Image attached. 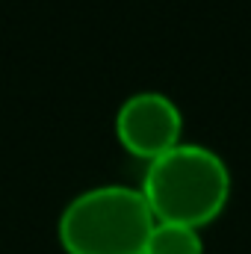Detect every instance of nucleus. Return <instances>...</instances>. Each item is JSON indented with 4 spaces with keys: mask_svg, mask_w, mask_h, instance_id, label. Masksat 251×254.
<instances>
[{
    "mask_svg": "<svg viewBox=\"0 0 251 254\" xmlns=\"http://www.w3.org/2000/svg\"><path fill=\"white\" fill-rule=\"evenodd\" d=\"M139 190L157 222L201 231L225 210L231 198V169L210 145L178 142L145 166Z\"/></svg>",
    "mask_w": 251,
    "mask_h": 254,
    "instance_id": "1",
    "label": "nucleus"
},
{
    "mask_svg": "<svg viewBox=\"0 0 251 254\" xmlns=\"http://www.w3.org/2000/svg\"><path fill=\"white\" fill-rule=\"evenodd\" d=\"M154 222L139 187L98 184L63 207L57 237L65 254H145Z\"/></svg>",
    "mask_w": 251,
    "mask_h": 254,
    "instance_id": "2",
    "label": "nucleus"
},
{
    "mask_svg": "<svg viewBox=\"0 0 251 254\" xmlns=\"http://www.w3.org/2000/svg\"><path fill=\"white\" fill-rule=\"evenodd\" d=\"M145 254H204V240L198 228L175 225V222H154Z\"/></svg>",
    "mask_w": 251,
    "mask_h": 254,
    "instance_id": "4",
    "label": "nucleus"
},
{
    "mask_svg": "<svg viewBox=\"0 0 251 254\" xmlns=\"http://www.w3.org/2000/svg\"><path fill=\"white\" fill-rule=\"evenodd\" d=\"M116 136L133 157L151 163L178 142H184V113L160 89H139L116 110Z\"/></svg>",
    "mask_w": 251,
    "mask_h": 254,
    "instance_id": "3",
    "label": "nucleus"
}]
</instances>
